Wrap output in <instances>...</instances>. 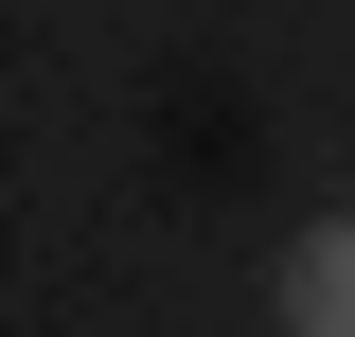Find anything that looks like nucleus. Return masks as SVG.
I'll list each match as a JSON object with an SVG mask.
<instances>
[{
    "label": "nucleus",
    "instance_id": "1",
    "mask_svg": "<svg viewBox=\"0 0 355 337\" xmlns=\"http://www.w3.org/2000/svg\"><path fill=\"white\" fill-rule=\"evenodd\" d=\"M266 320L284 337H355V213H302L266 249Z\"/></svg>",
    "mask_w": 355,
    "mask_h": 337
}]
</instances>
